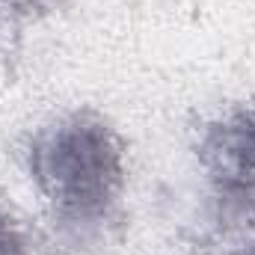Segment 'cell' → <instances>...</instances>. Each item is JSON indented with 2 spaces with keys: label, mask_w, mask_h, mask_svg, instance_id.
I'll return each mask as SVG.
<instances>
[{
  "label": "cell",
  "mask_w": 255,
  "mask_h": 255,
  "mask_svg": "<svg viewBox=\"0 0 255 255\" xmlns=\"http://www.w3.org/2000/svg\"><path fill=\"white\" fill-rule=\"evenodd\" d=\"M196 160L220 199H255V104H238L202 128Z\"/></svg>",
  "instance_id": "cell-2"
},
{
  "label": "cell",
  "mask_w": 255,
  "mask_h": 255,
  "mask_svg": "<svg viewBox=\"0 0 255 255\" xmlns=\"http://www.w3.org/2000/svg\"><path fill=\"white\" fill-rule=\"evenodd\" d=\"M27 169L54 220L71 232L104 226L125 190V148L101 113L68 110L39 128Z\"/></svg>",
  "instance_id": "cell-1"
},
{
  "label": "cell",
  "mask_w": 255,
  "mask_h": 255,
  "mask_svg": "<svg viewBox=\"0 0 255 255\" xmlns=\"http://www.w3.org/2000/svg\"><path fill=\"white\" fill-rule=\"evenodd\" d=\"M12 3H18V6H24V9H33V6H45V3H51V0H12Z\"/></svg>",
  "instance_id": "cell-4"
},
{
  "label": "cell",
  "mask_w": 255,
  "mask_h": 255,
  "mask_svg": "<svg viewBox=\"0 0 255 255\" xmlns=\"http://www.w3.org/2000/svg\"><path fill=\"white\" fill-rule=\"evenodd\" d=\"M0 255H27V241L12 217V211L0 199Z\"/></svg>",
  "instance_id": "cell-3"
}]
</instances>
